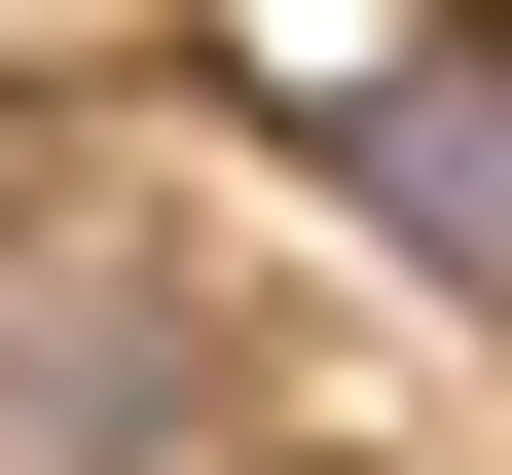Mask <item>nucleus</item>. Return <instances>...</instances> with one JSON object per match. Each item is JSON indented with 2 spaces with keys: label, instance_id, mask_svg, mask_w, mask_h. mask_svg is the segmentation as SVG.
Returning a JSON list of instances; mask_svg holds the SVG:
<instances>
[{
  "label": "nucleus",
  "instance_id": "nucleus-1",
  "mask_svg": "<svg viewBox=\"0 0 512 475\" xmlns=\"http://www.w3.org/2000/svg\"><path fill=\"white\" fill-rule=\"evenodd\" d=\"M330 183H366V220H403L439 293L512 329V37H439V74H366V110H330Z\"/></svg>",
  "mask_w": 512,
  "mask_h": 475
},
{
  "label": "nucleus",
  "instance_id": "nucleus-2",
  "mask_svg": "<svg viewBox=\"0 0 512 475\" xmlns=\"http://www.w3.org/2000/svg\"><path fill=\"white\" fill-rule=\"evenodd\" d=\"M220 74H256V110H293V147H330V110H366V74H439V0H220Z\"/></svg>",
  "mask_w": 512,
  "mask_h": 475
}]
</instances>
